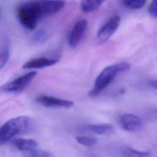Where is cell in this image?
<instances>
[{
  "instance_id": "ba28073f",
  "label": "cell",
  "mask_w": 157,
  "mask_h": 157,
  "mask_svg": "<svg viewBox=\"0 0 157 157\" xmlns=\"http://www.w3.org/2000/svg\"><path fill=\"white\" fill-rule=\"evenodd\" d=\"M120 123L123 129L129 132H136L141 129L142 121L141 119L131 113H124L120 117Z\"/></svg>"
},
{
  "instance_id": "e0dca14e",
  "label": "cell",
  "mask_w": 157,
  "mask_h": 157,
  "mask_svg": "<svg viewBox=\"0 0 157 157\" xmlns=\"http://www.w3.org/2000/svg\"><path fill=\"white\" fill-rule=\"evenodd\" d=\"M10 56V49L7 45H6L0 51V70L4 67L7 63Z\"/></svg>"
},
{
  "instance_id": "7a4b0ae2",
  "label": "cell",
  "mask_w": 157,
  "mask_h": 157,
  "mask_svg": "<svg viewBox=\"0 0 157 157\" xmlns=\"http://www.w3.org/2000/svg\"><path fill=\"white\" fill-rule=\"evenodd\" d=\"M33 122L30 117L20 116L8 120L0 127V145H2L17 136L31 131Z\"/></svg>"
},
{
  "instance_id": "8fae6325",
  "label": "cell",
  "mask_w": 157,
  "mask_h": 157,
  "mask_svg": "<svg viewBox=\"0 0 157 157\" xmlns=\"http://www.w3.org/2000/svg\"><path fill=\"white\" fill-rule=\"evenodd\" d=\"M89 132L98 135H104L111 132L113 130V126L110 123H99L88 124L85 127Z\"/></svg>"
},
{
  "instance_id": "5b68a950",
  "label": "cell",
  "mask_w": 157,
  "mask_h": 157,
  "mask_svg": "<svg viewBox=\"0 0 157 157\" xmlns=\"http://www.w3.org/2000/svg\"><path fill=\"white\" fill-rule=\"evenodd\" d=\"M120 21V17L115 15L105 22L98 31L96 36L98 42L103 44L107 41L118 28Z\"/></svg>"
},
{
  "instance_id": "52a82bcc",
  "label": "cell",
  "mask_w": 157,
  "mask_h": 157,
  "mask_svg": "<svg viewBox=\"0 0 157 157\" xmlns=\"http://www.w3.org/2000/svg\"><path fill=\"white\" fill-rule=\"evenodd\" d=\"M36 101L44 107L52 108H69L74 105L71 101L47 95L37 96Z\"/></svg>"
},
{
  "instance_id": "4fadbf2b",
  "label": "cell",
  "mask_w": 157,
  "mask_h": 157,
  "mask_svg": "<svg viewBox=\"0 0 157 157\" xmlns=\"http://www.w3.org/2000/svg\"><path fill=\"white\" fill-rule=\"evenodd\" d=\"M120 155L121 157H148L150 153L149 151H139L129 147H125L120 150Z\"/></svg>"
},
{
  "instance_id": "d6986e66",
  "label": "cell",
  "mask_w": 157,
  "mask_h": 157,
  "mask_svg": "<svg viewBox=\"0 0 157 157\" xmlns=\"http://www.w3.org/2000/svg\"><path fill=\"white\" fill-rule=\"evenodd\" d=\"M45 36H46V34H45V31H38L36 34V35L34 36V38L37 40H40L44 39L45 37Z\"/></svg>"
},
{
  "instance_id": "3957f363",
  "label": "cell",
  "mask_w": 157,
  "mask_h": 157,
  "mask_svg": "<svg viewBox=\"0 0 157 157\" xmlns=\"http://www.w3.org/2000/svg\"><path fill=\"white\" fill-rule=\"evenodd\" d=\"M130 67V64L127 62H120L105 67L96 77L89 95L91 97L98 96L112 83L118 74L128 70Z\"/></svg>"
},
{
  "instance_id": "277c9868",
  "label": "cell",
  "mask_w": 157,
  "mask_h": 157,
  "mask_svg": "<svg viewBox=\"0 0 157 157\" xmlns=\"http://www.w3.org/2000/svg\"><path fill=\"white\" fill-rule=\"evenodd\" d=\"M37 72L31 71L1 86L2 90L8 93H19L23 91L36 77Z\"/></svg>"
},
{
  "instance_id": "30bf717a",
  "label": "cell",
  "mask_w": 157,
  "mask_h": 157,
  "mask_svg": "<svg viewBox=\"0 0 157 157\" xmlns=\"http://www.w3.org/2000/svg\"><path fill=\"white\" fill-rule=\"evenodd\" d=\"M13 145L20 151L26 152L36 149L38 146L37 142L31 139L17 138L12 140Z\"/></svg>"
},
{
  "instance_id": "5bb4252c",
  "label": "cell",
  "mask_w": 157,
  "mask_h": 157,
  "mask_svg": "<svg viewBox=\"0 0 157 157\" xmlns=\"http://www.w3.org/2000/svg\"><path fill=\"white\" fill-rule=\"evenodd\" d=\"M23 156L24 157H53V155L51 152L36 148L25 152Z\"/></svg>"
},
{
  "instance_id": "2e32d148",
  "label": "cell",
  "mask_w": 157,
  "mask_h": 157,
  "mask_svg": "<svg viewBox=\"0 0 157 157\" xmlns=\"http://www.w3.org/2000/svg\"><path fill=\"white\" fill-rule=\"evenodd\" d=\"M75 140L80 144L84 145L85 147H92L96 144V139L93 137L88 136H76Z\"/></svg>"
},
{
  "instance_id": "9c48e42d",
  "label": "cell",
  "mask_w": 157,
  "mask_h": 157,
  "mask_svg": "<svg viewBox=\"0 0 157 157\" xmlns=\"http://www.w3.org/2000/svg\"><path fill=\"white\" fill-rule=\"evenodd\" d=\"M58 62V59L49 58L46 57H39L32 59L27 61L23 65L22 67L24 69H42L55 65Z\"/></svg>"
},
{
  "instance_id": "8992f818",
  "label": "cell",
  "mask_w": 157,
  "mask_h": 157,
  "mask_svg": "<svg viewBox=\"0 0 157 157\" xmlns=\"http://www.w3.org/2000/svg\"><path fill=\"white\" fill-rule=\"evenodd\" d=\"M88 21L85 19L80 20L75 23L67 36L68 45L71 48L76 47L83 39L87 29Z\"/></svg>"
},
{
  "instance_id": "6da1fadb",
  "label": "cell",
  "mask_w": 157,
  "mask_h": 157,
  "mask_svg": "<svg viewBox=\"0 0 157 157\" xmlns=\"http://www.w3.org/2000/svg\"><path fill=\"white\" fill-rule=\"evenodd\" d=\"M65 4L64 0H29L18 6L17 18L25 28L34 30L40 20L58 13Z\"/></svg>"
},
{
  "instance_id": "9a60e30c",
  "label": "cell",
  "mask_w": 157,
  "mask_h": 157,
  "mask_svg": "<svg viewBox=\"0 0 157 157\" xmlns=\"http://www.w3.org/2000/svg\"><path fill=\"white\" fill-rule=\"evenodd\" d=\"M122 4L130 9H139L144 6L147 0H121Z\"/></svg>"
},
{
  "instance_id": "7c38bea8",
  "label": "cell",
  "mask_w": 157,
  "mask_h": 157,
  "mask_svg": "<svg viewBox=\"0 0 157 157\" xmlns=\"http://www.w3.org/2000/svg\"><path fill=\"white\" fill-rule=\"evenodd\" d=\"M105 0H81L80 9L85 13H90L96 10Z\"/></svg>"
},
{
  "instance_id": "ac0fdd59",
  "label": "cell",
  "mask_w": 157,
  "mask_h": 157,
  "mask_svg": "<svg viewBox=\"0 0 157 157\" xmlns=\"http://www.w3.org/2000/svg\"><path fill=\"white\" fill-rule=\"evenodd\" d=\"M157 0H151L148 8V12L149 15L155 18L157 17Z\"/></svg>"
}]
</instances>
